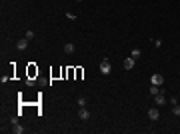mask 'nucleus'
<instances>
[{
	"label": "nucleus",
	"instance_id": "f257e3e1",
	"mask_svg": "<svg viewBox=\"0 0 180 134\" xmlns=\"http://www.w3.org/2000/svg\"><path fill=\"white\" fill-rule=\"evenodd\" d=\"M100 72L104 74V76H108L110 72H112V66H110V62H108V58H104L100 62Z\"/></svg>",
	"mask_w": 180,
	"mask_h": 134
},
{
	"label": "nucleus",
	"instance_id": "f03ea898",
	"mask_svg": "<svg viewBox=\"0 0 180 134\" xmlns=\"http://www.w3.org/2000/svg\"><path fill=\"white\" fill-rule=\"evenodd\" d=\"M150 84H156V86H162V84H164V76H162L160 72H154V74L150 76Z\"/></svg>",
	"mask_w": 180,
	"mask_h": 134
},
{
	"label": "nucleus",
	"instance_id": "7ed1b4c3",
	"mask_svg": "<svg viewBox=\"0 0 180 134\" xmlns=\"http://www.w3.org/2000/svg\"><path fill=\"white\" fill-rule=\"evenodd\" d=\"M134 64H136V60H134V58H132V56H128V58H124V62H122L124 70H132V68H134Z\"/></svg>",
	"mask_w": 180,
	"mask_h": 134
},
{
	"label": "nucleus",
	"instance_id": "20e7f679",
	"mask_svg": "<svg viewBox=\"0 0 180 134\" xmlns=\"http://www.w3.org/2000/svg\"><path fill=\"white\" fill-rule=\"evenodd\" d=\"M148 118H150L152 122H156L158 118H160V112H158V108H148Z\"/></svg>",
	"mask_w": 180,
	"mask_h": 134
},
{
	"label": "nucleus",
	"instance_id": "39448f33",
	"mask_svg": "<svg viewBox=\"0 0 180 134\" xmlns=\"http://www.w3.org/2000/svg\"><path fill=\"white\" fill-rule=\"evenodd\" d=\"M28 42H30V40H28L26 36H24V38H18V42H16V48H18V50H26V48H28Z\"/></svg>",
	"mask_w": 180,
	"mask_h": 134
},
{
	"label": "nucleus",
	"instance_id": "423d86ee",
	"mask_svg": "<svg viewBox=\"0 0 180 134\" xmlns=\"http://www.w3.org/2000/svg\"><path fill=\"white\" fill-rule=\"evenodd\" d=\"M154 102H156V106H164L166 104V96H164V92H160L154 96Z\"/></svg>",
	"mask_w": 180,
	"mask_h": 134
},
{
	"label": "nucleus",
	"instance_id": "0eeeda50",
	"mask_svg": "<svg viewBox=\"0 0 180 134\" xmlns=\"http://www.w3.org/2000/svg\"><path fill=\"white\" fill-rule=\"evenodd\" d=\"M78 118H80V120H84V122H86V120L90 118V112L86 110V106H84V108H80V110H78Z\"/></svg>",
	"mask_w": 180,
	"mask_h": 134
},
{
	"label": "nucleus",
	"instance_id": "6e6552de",
	"mask_svg": "<svg viewBox=\"0 0 180 134\" xmlns=\"http://www.w3.org/2000/svg\"><path fill=\"white\" fill-rule=\"evenodd\" d=\"M74 50H76V46L72 44V42H66V44H64V52H66V54H74Z\"/></svg>",
	"mask_w": 180,
	"mask_h": 134
},
{
	"label": "nucleus",
	"instance_id": "1a4fd4ad",
	"mask_svg": "<svg viewBox=\"0 0 180 134\" xmlns=\"http://www.w3.org/2000/svg\"><path fill=\"white\" fill-rule=\"evenodd\" d=\"M148 92H150L152 96H156V94H160V86H156V84H150V88H148Z\"/></svg>",
	"mask_w": 180,
	"mask_h": 134
},
{
	"label": "nucleus",
	"instance_id": "9d476101",
	"mask_svg": "<svg viewBox=\"0 0 180 134\" xmlns=\"http://www.w3.org/2000/svg\"><path fill=\"white\" fill-rule=\"evenodd\" d=\"M24 130H26V128H24L22 124H16V126H12V132H14V134H22Z\"/></svg>",
	"mask_w": 180,
	"mask_h": 134
},
{
	"label": "nucleus",
	"instance_id": "9b49d317",
	"mask_svg": "<svg viewBox=\"0 0 180 134\" xmlns=\"http://www.w3.org/2000/svg\"><path fill=\"white\" fill-rule=\"evenodd\" d=\"M140 56H142V50H140V48H132V58H140Z\"/></svg>",
	"mask_w": 180,
	"mask_h": 134
},
{
	"label": "nucleus",
	"instance_id": "f8f14e48",
	"mask_svg": "<svg viewBox=\"0 0 180 134\" xmlns=\"http://www.w3.org/2000/svg\"><path fill=\"white\" fill-rule=\"evenodd\" d=\"M172 114H174V116H180V106H178V104L172 106Z\"/></svg>",
	"mask_w": 180,
	"mask_h": 134
},
{
	"label": "nucleus",
	"instance_id": "ddd939ff",
	"mask_svg": "<svg viewBox=\"0 0 180 134\" xmlns=\"http://www.w3.org/2000/svg\"><path fill=\"white\" fill-rule=\"evenodd\" d=\"M78 106H80V108L86 106V98H84V96H80V98H78Z\"/></svg>",
	"mask_w": 180,
	"mask_h": 134
},
{
	"label": "nucleus",
	"instance_id": "4468645a",
	"mask_svg": "<svg viewBox=\"0 0 180 134\" xmlns=\"http://www.w3.org/2000/svg\"><path fill=\"white\" fill-rule=\"evenodd\" d=\"M24 36H26L28 40H32V38H34V30H26V32H24Z\"/></svg>",
	"mask_w": 180,
	"mask_h": 134
},
{
	"label": "nucleus",
	"instance_id": "2eb2a0df",
	"mask_svg": "<svg viewBox=\"0 0 180 134\" xmlns=\"http://www.w3.org/2000/svg\"><path fill=\"white\" fill-rule=\"evenodd\" d=\"M10 124H12V126H16V124H18V116H12V118H10Z\"/></svg>",
	"mask_w": 180,
	"mask_h": 134
},
{
	"label": "nucleus",
	"instance_id": "dca6fc26",
	"mask_svg": "<svg viewBox=\"0 0 180 134\" xmlns=\"http://www.w3.org/2000/svg\"><path fill=\"white\" fill-rule=\"evenodd\" d=\"M76 2H80V0H76Z\"/></svg>",
	"mask_w": 180,
	"mask_h": 134
}]
</instances>
